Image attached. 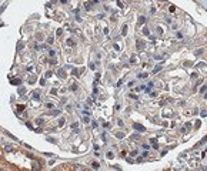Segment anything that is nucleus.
Returning <instances> with one entry per match:
<instances>
[{"mask_svg": "<svg viewBox=\"0 0 207 171\" xmlns=\"http://www.w3.org/2000/svg\"><path fill=\"white\" fill-rule=\"evenodd\" d=\"M206 89H207V85H203V87H201V89H200V91H201V93H203V91H204V90H206Z\"/></svg>", "mask_w": 207, "mask_h": 171, "instance_id": "obj_3", "label": "nucleus"}, {"mask_svg": "<svg viewBox=\"0 0 207 171\" xmlns=\"http://www.w3.org/2000/svg\"><path fill=\"white\" fill-rule=\"evenodd\" d=\"M91 165H93V168H99V162H91Z\"/></svg>", "mask_w": 207, "mask_h": 171, "instance_id": "obj_1", "label": "nucleus"}, {"mask_svg": "<svg viewBox=\"0 0 207 171\" xmlns=\"http://www.w3.org/2000/svg\"><path fill=\"white\" fill-rule=\"evenodd\" d=\"M17 109H19V111H23V110H24V106H19Z\"/></svg>", "mask_w": 207, "mask_h": 171, "instance_id": "obj_2", "label": "nucleus"}]
</instances>
